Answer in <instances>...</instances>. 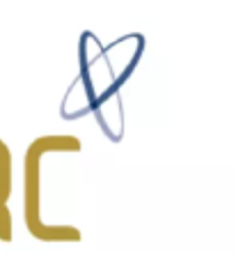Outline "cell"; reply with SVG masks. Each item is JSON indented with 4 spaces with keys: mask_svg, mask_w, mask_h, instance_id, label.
<instances>
[{
    "mask_svg": "<svg viewBox=\"0 0 236 253\" xmlns=\"http://www.w3.org/2000/svg\"><path fill=\"white\" fill-rule=\"evenodd\" d=\"M94 48L97 55H90L85 48H80V74L73 81L69 92L78 94V104H76V113H94L101 111L105 101L117 92L119 85L131 76L133 67L138 65L140 53L144 48V37L140 33H131L112 42L108 48L99 44L94 37ZM76 94H67V99H73Z\"/></svg>",
    "mask_w": 236,
    "mask_h": 253,
    "instance_id": "cell-1",
    "label": "cell"
},
{
    "mask_svg": "<svg viewBox=\"0 0 236 253\" xmlns=\"http://www.w3.org/2000/svg\"><path fill=\"white\" fill-rule=\"evenodd\" d=\"M14 189V159L12 150L5 140L0 138V242H12L14 223L9 198Z\"/></svg>",
    "mask_w": 236,
    "mask_h": 253,
    "instance_id": "cell-2",
    "label": "cell"
}]
</instances>
